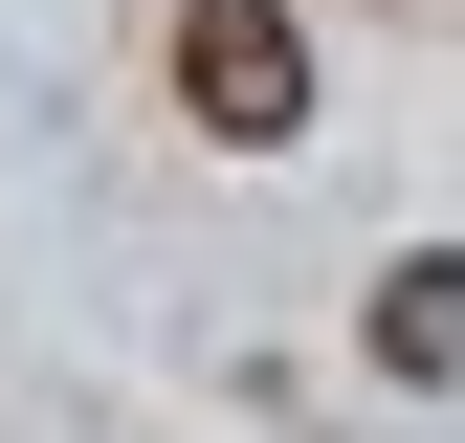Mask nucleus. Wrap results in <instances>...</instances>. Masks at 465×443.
Returning <instances> with one entry per match:
<instances>
[{"mask_svg": "<svg viewBox=\"0 0 465 443\" xmlns=\"http://www.w3.org/2000/svg\"><path fill=\"white\" fill-rule=\"evenodd\" d=\"M355 332H377V377H465V244H399Z\"/></svg>", "mask_w": 465, "mask_h": 443, "instance_id": "nucleus-2", "label": "nucleus"}, {"mask_svg": "<svg viewBox=\"0 0 465 443\" xmlns=\"http://www.w3.org/2000/svg\"><path fill=\"white\" fill-rule=\"evenodd\" d=\"M178 111L222 155H288L311 133V23H288V0H178Z\"/></svg>", "mask_w": 465, "mask_h": 443, "instance_id": "nucleus-1", "label": "nucleus"}]
</instances>
